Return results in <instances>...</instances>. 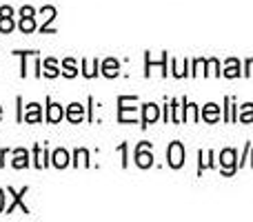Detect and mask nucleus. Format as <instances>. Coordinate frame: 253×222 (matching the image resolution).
Listing matches in <instances>:
<instances>
[{
	"label": "nucleus",
	"instance_id": "obj_1",
	"mask_svg": "<svg viewBox=\"0 0 253 222\" xmlns=\"http://www.w3.org/2000/svg\"><path fill=\"white\" fill-rule=\"evenodd\" d=\"M167 165H169L171 169H180V167L184 165V147H182V142L173 140V142L167 147Z\"/></svg>",
	"mask_w": 253,
	"mask_h": 222
},
{
	"label": "nucleus",
	"instance_id": "obj_2",
	"mask_svg": "<svg viewBox=\"0 0 253 222\" xmlns=\"http://www.w3.org/2000/svg\"><path fill=\"white\" fill-rule=\"evenodd\" d=\"M133 158H135V165L140 167V169H149V167L153 165V151H151V142H140L138 147H135L133 151Z\"/></svg>",
	"mask_w": 253,
	"mask_h": 222
},
{
	"label": "nucleus",
	"instance_id": "obj_3",
	"mask_svg": "<svg viewBox=\"0 0 253 222\" xmlns=\"http://www.w3.org/2000/svg\"><path fill=\"white\" fill-rule=\"evenodd\" d=\"M236 158H238L236 149H224V151L220 153V167H222V174L224 176H233V174H236V167H238Z\"/></svg>",
	"mask_w": 253,
	"mask_h": 222
},
{
	"label": "nucleus",
	"instance_id": "obj_4",
	"mask_svg": "<svg viewBox=\"0 0 253 222\" xmlns=\"http://www.w3.org/2000/svg\"><path fill=\"white\" fill-rule=\"evenodd\" d=\"M27 191H29V187H22L20 191H13V189L9 187V189H7V193L11 196V205H9L7 209H4V214H11V211L16 209V207H20L22 214H29V207H27L25 202H22V198H25V193H27Z\"/></svg>",
	"mask_w": 253,
	"mask_h": 222
},
{
	"label": "nucleus",
	"instance_id": "obj_5",
	"mask_svg": "<svg viewBox=\"0 0 253 222\" xmlns=\"http://www.w3.org/2000/svg\"><path fill=\"white\" fill-rule=\"evenodd\" d=\"M160 118V107L153 105V102H147V105L142 107V129H147L149 125H153V122Z\"/></svg>",
	"mask_w": 253,
	"mask_h": 222
},
{
	"label": "nucleus",
	"instance_id": "obj_6",
	"mask_svg": "<svg viewBox=\"0 0 253 222\" xmlns=\"http://www.w3.org/2000/svg\"><path fill=\"white\" fill-rule=\"evenodd\" d=\"M49 160H51V156H49L47 147L36 144V147H34V167H36V169H44V167L49 165Z\"/></svg>",
	"mask_w": 253,
	"mask_h": 222
},
{
	"label": "nucleus",
	"instance_id": "obj_7",
	"mask_svg": "<svg viewBox=\"0 0 253 222\" xmlns=\"http://www.w3.org/2000/svg\"><path fill=\"white\" fill-rule=\"evenodd\" d=\"M62 118H65V109H62V105H58V102H51V98H47V122H60Z\"/></svg>",
	"mask_w": 253,
	"mask_h": 222
},
{
	"label": "nucleus",
	"instance_id": "obj_8",
	"mask_svg": "<svg viewBox=\"0 0 253 222\" xmlns=\"http://www.w3.org/2000/svg\"><path fill=\"white\" fill-rule=\"evenodd\" d=\"M51 165L56 167V169H65V167L71 165V156L67 149H56V151L51 153Z\"/></svg>",
	"mask_w": 253,
	"mask_h": 222
},
{
	"label": "nucleus",
	"instance_id": "obj_9",
	"mask_svg": "<svg viewBox=\"0 0 253 222\" xmlns=\"http://www.w3.org/2000/svg\"><path fill=\"white\" fill-rule=\"evenodd\" d=\"M25 109L27 111L22 113V122H29V125H34V122L42 120V113H40V105H38V102H29Z\"/></svg>",
	"mask_w": 253,
	"mask_h": 222
},
{
	"label": "nucleus",
	"instance_id": "obj_10",
	"mask_svg": "<svg viewBox=\"0 0 253 222\" xmlns=\"http://www.w3.org/2000/svg\"><path fill=\"white\" fill-rule=\"evenodd\" d=\"M13 169H27L29 167V151L27 149H13V160H11Z\"/></svg>",
	"mask_w": 253,
	"mask_h": 222
},
{
	"label": "nucleus",
	"instance_id": "obj_11",
	"mask_svg": "<svg viewBox=\"0 0 253 222\" xmlns=\"http://www.w3.org/2000/svg\"><path fill=\"white\" fill-rule=\"evenodd\" d=\"M202 120L209 122V125H213V122L220 120V107L215 105V102H209V105L202 107Z\"/></svg>",
	"mask_w": 253,
	"mask_h": 222
},
{
	"label": "nucleus",
	"instance_id": "obj_12",
	"mask_svg": "<svg viewBox=\"0 0 253 222\" xmlns=\"http://www.w3.org/2000/svg\"><path fill=\"white\" fill-rule=\"evenodd\" d=\"M67 120L69 122H83V118H84V107L80 105V102H71L69 107H67Z\"/></svg>",
	"mask_w": 253,
	"mask_h": 222
},
{
	"label": "nucleus",
	"instance_id": "obj_13",
	"mask_svg": "<svg viewBox=\"0 0 253 222\" xmlns=\"http://www.w3.org/2000/svg\"><path fill=\"white\" fill-rule=\"evenodd\" d=\"M118 74H120V62L116 60V58H107V60L102 62V76H105V78H116Z\"/></svg>",
	"mask_w": 253,
	"mask_h": 222
},
{
	"label": "nucleus",
	"instance_id": "obj_14",
	"mask_svg": "<svg viewBox=\"0 0 253 222\" xmlns=\"http://www.w3.org/2000/svg\"><path fill=\"white\" fill-rule=\"evenodd\" d=\"M224 76H227V78H240L242 76L240 60H238V58H229V60L224 62Z\"/></svg>",
	"mask_w": 253,
	"mask_h": 222
},
{
	"label": "nucleus",
	"instance_id": "obj_15",
	"mask_svg": "<svg viewBox=\"0 0 253 222\" xmlns=\"http://www.w3.org/2000/svg\"><path fill=\"white\" fill-rule=\"evenodd\" d=\"M42 76H47V78H58V76L62 74L60 69H58V62L53 60V58H47V60H42Z\"/></svg>",
	"mask_w": 253,
	"mask_h": 222
},
{
	"label": "nucleus",
	"instance_id": "obj_16",
	"mask_svg": "<svg viewBox=\"0 0 253 222\" xmlns=\"http://www.w3.org/2000/svg\"><path fill=\"white\" fill-rule=\"evenodd\" d=\"M182 102H184V122H198L200 120V116H198V105L189 102L187 98H182Z\"/></svg>",
	"mask_w": 253,
	"mask_h": 222
},
{
	"label": "nucleus",
	"instance_id": "obj_17",
	"mask_svg": "<svg viewBox=\"0 0 253 222\" xmlns=\"http://www.w3.org/2000/svg\"><path fill=\"white\" fill-rule=\"evenodd\" d=\"M83 74L87 76V78H96L98 74H100V60H83Z\"/></svg>",
	"mask_w": 253,
	"mask_h": 222
},
{
	"label": "nucleus",
	"instance_id": "obj_18",
	"mask_svg": "<svg viewBox=\"0 0 253 222\" xmlns=\"http://www.w3.org/2000/svg\"><path fill=\"white\" fill-rule=\"evenodd\" d=\"M62 74H65L67 78H76V76H78V67H76L74 58H65V60H62Z\"/></svg>",
	"mask_w": 253,
	"mask_h": 222
},
{
	"label": "nucleus",
	"instance_id": "obj_19",
	"mask_svg": "<svg viewBox=\"0 0 253 222\" xmlns=\"http://www.w3.org/2000/svg\"><path fill=\"white\" fill-rule=\"evenodd\" d=\"M80 162H83L84 167H91L87 149H76V151H74V167H80Z\"/></svg>",
	"mask_w": 253,
	"mask_h": 222
},
{
	"label": "nucleus",
	"instance_id": "obj_20",
	"mask_svg": "<svg viewBox=\"0 0 253 222\" xmlns=\"http://www.w3.org/2000/svg\"><path fill=\"white\" fill-rule=\"evenodd\" d=\"M20 31L22 34H31V31H36V18L31 16V18H20Z\"/></svg>",
	"mask_w": 253,
	"mask_h": 222
},
{
	"label": "nucleus",
	"instance_id": "obj_21",
	"mask_svg": "<svg viewBox=\"0 0 253 222\" xmlns=\"http://www.w3.org/2000/svg\"><path fill=\"white\" fill-rule=\"evenodd\" d=\"M238 120H240V122H253V105H251V102H247V105L240 109Z\"/></svg>",
	"mask_w": 253,
	"mask_h": 222
},
{
	"label": "nucleus",
	"instance_id": "obj_22",
	"mask_svg": "<svg viewBox=\"0 0 253 222\" xmlns=\"http://www.w3.org/2000/svg\"><path fill=\"white\" fill-rule=\"evenodd\" d=\"M16 22H13V16L11 18H0V34H11Z\"/></svg>",
	"mask_w": 253,
	"mask_h": 222
},
{
	"label": "nucleus",
	"instance_id": "obj_23",
	"mask_svg": "<svg viewBox=\"0 0 253 222\" xmlns=\"http://www.w3.org/2000/svg\"><path fill=\"white\" fill-rule=\"evenodd\" d=\"M40 13L44 16V25H49V22L56 18V7H53V4H47V7L40 9Z\"/></svg>",
	"mask_w": 253,
	"mask_h": 222
},
{
	"label": "nucleus",
	"instance_id": "obj_24",
	"mask_svg": "<svg viewBox=\"0 0 253 222\" xmlns=\"http://www.w3.org/2000/svg\"><path fill=\"white\" fill-rule=\"evenodd\" d=\"M207 67H209V74L211 76H222V71H220V62L215 60V58H211V60H207Z\"/></svg>",
	"mask_w": 253,
	"mask_h": 222
},
{
	"label": "nucleus",
	"instance_id": "obj_25",
	"mask_svg": "<svg viewBox=\"0 0 253 222\" xmlns=\"http://www.w3.org/2000/svg\"><path fill=\"white\" fill-rule=\"evenodd\" d=\"M31 16H36V9L29 7V4H25V7L20 9V18H31Z\"/></svg>",
	"mask_w": 253,
	"mask_h": 222
},
{
	"label": "nucleus",
	"instance_id": "obj_26",
	"mask_svg": "<svg viewBox=\"0 0 253 222\" xmlns=\"http://www.w3.org/2000/svg\"><path fill=\"white\" fill-rule=\"evenodd\" d=\"M11 16H13V7L2 4V7H0V18H11Z\"/></svg>",
	"mask_w": 253,
	"mask_h": 222
},
{
	"label": "nucleus",
	"instance_id": "obj_27",
	"mask_svg": "<svg viewBox=\"0 0 253 222\" xmlns=\"http://www.w3.org/2000/svg\"><path fill=\"white\" fill-rule=\"evenodd\" d=\"M245 76H253V58L245 62Z\"/></svg>",
	"mask_w": 253,
	"mask_h": 222
},
{
	"label": "nucleus",
	"instance_id": "obj_28",
	"mask_svg": "<svg viewBox=\"0 0 253 222\" xmlns=\"http://www.w3.org/2000/svg\"><path fill=\"white\" fill-rule=\"evenodd\" d=\"M120 153H123V167L129 165V160H126V142L120 144Z\"/></svg>",
	"mask_w": 253,
	"mask_h": 222
},
{
	"label": "nucleus",
	"instance_id": "obj_29",
	"mask_svg": "<svg viewBox=\"0 0 253 222\" xmlns=\"http://www.w3.org/2000/svg\"><path fill=\"white\" fill-rule=\"evenodd\" d=\"M2 211H4V191L0 189V214H2Z\"/></svg>",
	"mask_w": 253,
	"mask_h": 222
},
{
	"label": "nucleus",
	"instance_id": "obj_30",
	"mask_svg": "<svg viewBox=\"0 0 253 222\" xmlns=\"http://www.w3.org/2000/svg\"><path fill=\"white\" fill-rule=\"evenodd\" d=\"M0 118H2V107H0Z\"/></svg>",
	"mask_w": 253,
	"mask_h": 222
}]
</instances>
